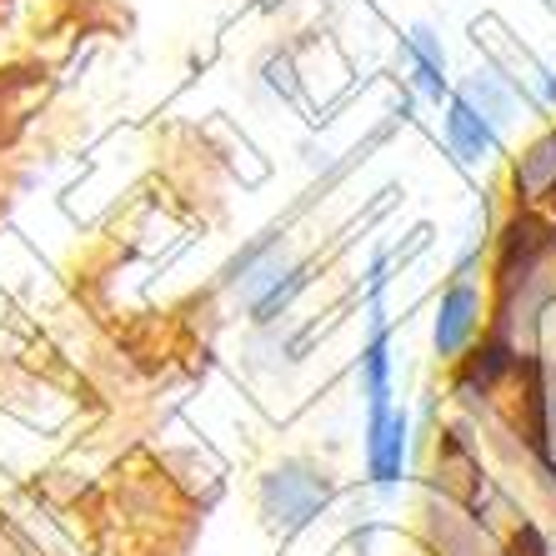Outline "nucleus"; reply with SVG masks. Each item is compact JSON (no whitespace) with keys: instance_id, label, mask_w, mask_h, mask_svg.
<instances>
[{"instance_id":"obj_1","label":"nucleus","mask_w":556,"mask_h":556,"mask_svg":"<svg viewBox=\"0 0 556 556\" xmlns=\"http://www.w3.org/2000/svg\"><path fill=\"white\" fill-rule=\"evenodd\" d=\"M326 496H331L326 477L316 471V466H306V462L276 466L271 477H266V486H261V506H266L271 527H281V531L306 527V521L326 506Z\"/></svg>"},{"instance_id":"obj_2","label":"nucleus","mask_w":556,"mask_h":556,"mask_svg":"<svg viewBox=\"0 0 556 556\" xmlns=\"http://www.w3.org/2000/svg\"><path fill=\"white\" fill-rule=\"evenodd\" d=\"M481 326V291L471 276H456L452 291L437 306V356H462V346L477 337Z\"/></svg>"},{"instance_id":"obj_3","label":"nucleus","mask_w":556,"mask_h":556,"mask_svg":"<svg viewBox=\"0 0 556 556\" xmlns=\"http://www.w3.org/2000/svg\"><path fill=\"white\" fill-rule=\"evenodd\" d=\"M446 141L462 155L466 166H481L486 155L496 151V126L486 116H477L462 96H452V111H446Z\"/></svg>"},{"instance_id":"obj_4","label":"nucleus","mask_w":556,"mask_h":556,"mask_svg":"<svg viewBox=\"0 0 556 556\" xmlns=\"http://www.w3.org/2000/svg\"><path fill=\"white\" fill-rule=\"evenodd\" d=\"M366 456H371V477L381 486L402 477V456H406V421L402 412H376L371 416V437H366Z\"/></svg>"},{"instance_id":"obj_5","label":"nucleus","mask_w":556,"mask_h":556,"mask_svg":"<svg viewBox=\"0 0 556 556\" xmlns=\"http://www.w3.org/2000/svg\"><path fill=\"white\" fill-rule=\"evenodd\" d=\"M406 51H412L416 86H421L431 101H441V96H446V51H441V40L431 36L427 26H416L412 36H406Z\"/></svg>"},{"instance_id":"obj_6","label":"nucleus","mask_w":556,"mask_h":556,"mask_svg":"<svg viewBox=\"0 0 556 556\" xmlns=\"http://www.w3.org/2000/svg\"><path fill=\"white\" fill-rule=\"evenodd\" d=\"M456 96H462V101L471 105L477 116H486V121H492L496 130H502L506 121H511V86H502V80H496L492 71H477V76L466 80V86H462V91H456Z\"/></svg>"},{"instance_id":"obj_7","label":"nucleus","mask_w":556,"mask_h":556,"mask_svg":"<svg viewBox=\"0 0 556 556\" xmlns=\"http://www.w3.org/2000/svg\"><path fill=\"white\" fill-rule=\"evenodd\" d=\"M552 186H556V130L542 136V141L517 161V195H531V201H536V195H546Z\"/></svg>"}]
</instances>
